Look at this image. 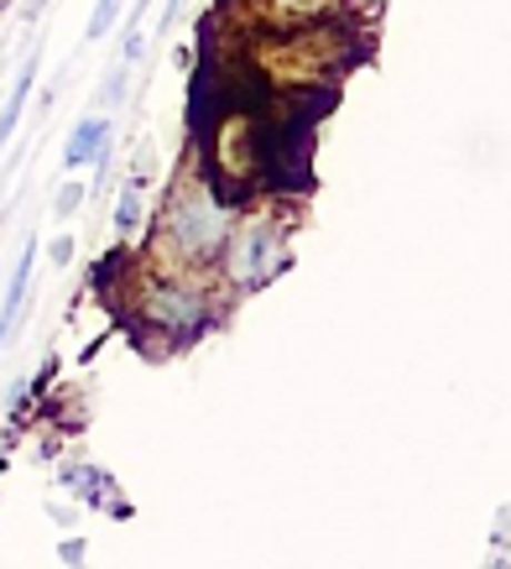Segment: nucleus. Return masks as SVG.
<instances>
[{
  "mask_svg": "<svg viewBox=\"0 0 511 569\" xmlns=\"http://www.w3.org/2000/svg\"><path fill=\"white\" fill-rule=\"evenodd\" d=\"M224 241H230V209L220 204V193L204 178H178L162 214V251L183 267H209L220 261Z\"/></svg>",
  "mask_w": 511,
  "mask_h": 569,
  "instance_id": "1",
  "label": "nucleus"
},
{
  "mask_svg": "<svg viewBox=\"0 0 511 569\" xmlns=\"http://www.w3.org/2000/svg\"><path fill=\"white\" fill-rule=\"evenodd\" d=\"M350 63V48H344L340 27H298V32H277L267 48L255 52V69L267 79H282V84H319L329 73H340Z\"/></svg>",
  "mask_w": 511,
  "mask_h": 569,
  "instance_id": "2",
  "label": "nucleus"
},
{
  "mask_svg": "<svg viewBox=\"0 0 511 569\" xmlns=\"http://www.w3.org/2000/svg\"><path fill=\"white\" fill-rule=\"evenodd\" d=\"M224 272L236 277L240 288H255V282H267V277L282 267L288 257V246H282V224L267 220V214H251V220L230 230V241H224Z\"/></svg>",
  "mask_w": 511,
  "mask_h": 569,
  "instance_id": "3",
  "label": "nucleus"
},
{
  "mask_svg": "<svg viewBox=\"0 0 511 569\" xmlns=\"http://www.w3.org/2000/svg\"><path fill=\"white\" fill-rule=\"evenodd\" d=\"M141 319L152 329H162L168 340H188L193 329H204L209 303L183 282H152L147 298H141Z\"/></svg>",
  "mask_w": 511,
  "mask_h": 569,
  "instance_id": "4",
  "label": "nucleus"
},
{
  "mask_svg": "<svg viewBox=\"0 0 511 569\" xmlns=\"http://www.w3.org/2000/svg\"><path fill=\"white\" fill-rule=\"evenodd\" d=\"M350 0H255V17L272 32H298V27H319V21L340 17Z\"/></svg>",
  "mask_w": 511,
  "mask_h": 569,
  "instance_id": "5",
  "label": "nucleus"
},
{
  "mask_svg": "<svg viewBox=\"0 0 511 569\" xmlns=\"http://www.w3.org/2000/svg\"><path fill=\"white\" fill-rule=\"evenodd\" d=\"M104 147H110V121H104V116H84V121L73 126L63 162H69V168H89V162H104Z\"/></svg>",
  "mask_w": 511,
  "mask_h": 569,
  "instance_id": "6",
  "label": "nucleus"
},
{
  "mask_svg": "<svg viewBox=\"0 0 511 569\" xmlns=\"http://www.w3.org/2000/svg\"><path fill=\"white\" fill-rule=\"evenodd\" d=\"M32 267H37V246H27L17 261V272H11L6 303H0V346L11 340V329H17V319H21V303H27V288H32Z\"/></svg>",
  "mask_w": 511,
  "mask_h": 569,
  "instance_id": "7",
  "label": "nucleus"
},
{
  "mask_svg": "<svg viewBox=\"0 0 511 569\" xmlns=\"http://www.w3.org/2000/svg\"><path fill=\"white\" fill-rule=\"evenodd\" d=\"M32 79H37V63H27L17 79V89H11V100H6V110H0V147L11 141V131H17L21 110H27V94H32Z\"/></svg>",
  "mask_w": 511,
  "mask_h": 569,
  "instance_id": "8",
  "label": "nucleus"
},
{
  "mask_svg": "<svg viewBox=\"0 0 511 569\" xmlns=\"http://www.w3.org/2000/svg\"><path fill=\"white\" fill-rule=\"evenodd\" d=\"M69 481H73V491H84L89 501H100V507H110V512H126V501L110 497V476H104V470H73Z\"/></svg>",
  "mask_w": 511,
  "mask_h": 569,
  "instance_id": "9",
  "label": "nucleus"
},
{
  "mask_svg": "<svg viewBox=\"0 0 511 569\" xmlns=\"http://www.w3.org/2000/svg\"><path fill=\"white\" fill-rule=\"evenodd\" d=\"M137 224H141V183H120L116 230H120V236H137Z\"/></svg>",
  "mask_w": 511,
  "mask_h": 569,
  "instance_id": "10",
  "label": "nucleus"
},
{
  "mask_svg": "<svg viewBox=\"0 0 511 569\" xmlns=\"http://www.w3.org/2000/svg\"><path fill=\"white\" fill-rule=\"evenodd\" d=\"M120 6H126V0H100V6H94V17H89V37L110 32V27H116V17H120Z\"/></svg>",
  "mask_w": 511,
  "mask_h": 569,
  "instance_id": "11",
  "label": "nucleus"
},
{
  "mask_svg": "<svg viewBox=\"0 0 511 569\" xmlns=\"http://www.w3.org/2000/svg\"><path fill=\"white\" fill-rule=\"evenodd\" d=\"M79 204H84V189H79V183H69V189L58 193V214H73Z\"/></svg>",
  "mask_w": 511,
  "mask_h": 569,
  "instance_id": "12",
  "label": "nucleus"
},
{
  "mask_svg": "<svg viewBox=\"0 0 511 569\" xmlns=\"http://www.w3.org/2000/svg\"><path fill=\"white\" fill-rule=\"evenodd\" d=\"M63 559H69V565H79V559H84V538H69V543H63Z\"/></svg>",
  "mask_w": 511,
  "mask_h": 569,
  "instance_id": "13",
  "label": "nucleus"
},
{
  "mask_svg": "<svg viewBox=\"0 0 511 569\" xmlns=\"http://www.w3.org/2000/svg\"><path fill=\"white\" fill-rule=\"evenodd\" d=\"M73 257V241L63 236V241H52V261H69Z\"/></svg>",
  "mask_w": 511,
  "mask_h": 569,
  "instance_id": "14",
  "label": "nucleus"
}]
</instances>
